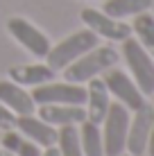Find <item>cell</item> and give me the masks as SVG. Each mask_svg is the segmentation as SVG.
I'll use <instances>...</instances> for the list:
<instances>
[{"label": "cell", "mask_w": 154, "mask_h": 156, "mask_svg": "<svg viewBox=\"0 0 154 156\" xmlns=\"http://www.w3.org/2000/svg\"><path fill=\"white\" fill-rule=\"evenodd\" d=\"M0 102L7 109H12L16 115H32L36 111V102L32 93H27L25 86L12 79H0Z\"/></svg>", "instance_id": "10"}, {"label": "cell", "mask_w": 154, "mask_h": 156, "mask_svg": "<svg viewBox=\"0 0 154 156\" xmlns=\"http://www.w3.org/2000/svg\"><path fill=\"white\" fill-rule=\"evenodd\" d=\"M41 156H59V149H57V145L55 147H45V152H41Z\"/></svg>", "instance_id": "22"}, {"label": "cell", "mask_w": 154, "mask_h": 156, "mask_svg": "<svg viewBox=\"0 0 154 156\" xmlns=\"http://www.w3.org/2000/svg\"><path fill=\"white\" fill-rule=\"evenodd\" d=\"M118 63V52L111 45H95L93 50H88L86 55H82L79 59L63 68V77L66 82L73 84H86L88 79L100 77L102 73H107L109 68H113Z\"/></svg>", "instance_id": "1"}, {"label": "cell", "mask_w": 154, "mask_h": 156, "mask_svg": "<svg viewBox=\"0 0 154 156\" xmlns=\"http://www.w3.org/2000/svg\"><path fill=\"white\" fill-rule=\"evenodd\" d=\"M111 104V95L107 90L102 77H93L86 82V120L95 122V125H102L104 115L109 111Z\"/></svg>", "instance_id": "11"}, {"label": "cell", "mask_w": 154, "mask_h": 156, "mask_svg": "<svg viewBox=\"0 0 154 156\" xmlns=\"http://www.w3.org/2000/svg\"><path fill=\"white\" fill-rule=\"evenodd\" d=\"M100 36L93 34L91 30H79V32H73L70 36H66L63 41H59L57 45L50 48V52L45 55L48 59V66L52 70H63L66 66H70L75 59H79L82 55H86L88 50H93L98 45Z\"/></svg>", "instance_id": "2"}, {"label": "cell", "mask_w": 154, "mask_h": 156, "mask_svg": "<svg viewBox=\"0 0 154 156\" xmlns=\"http://www.w3.org/2000/svg\"><path fill=\"white\" fill-rule=\"evenodd\" d=\"M118 156H129V154H118Z\"/></svg>", "instance_id": "24"}, {"label": "cell", "mask_w": 154, "mask_h": 156, "mask_svg": "<svg viewBox=\"0 0 154 156\" xmlns=\"http://www.w3.org/2000/svg\"><path fill=\"white\" fill-rule=\"evenodd\" d=\"M7 30H9V34H12L25 50H30L34 57H45L48 52H50V48H52L43 32L39 27H34L30 20L20 18V16H14V18L7 20Z\"/></svg>", "instance_id": "9"}, {"label": "cell", "mask_w": 154, "mask_h": 156, "mask_svg": "<svg viewBox=\"0 0 154 156\" xmlns=\"http://www.w3.org/2000/svg\"><path fill=\"white\" fill-rule=\"evenodd\" d=\"M0 156H14L12 152H7V149H0Z\"/></svg>", "instance_id": "23"}, {"label": "cell", "mask_w": 154, "mask_h": 156, "mask_svg": "<svg viewBox=\"0 0 154 156\" xmlns=\"http://www.w3.org/2000/svg\"><path fill=\"white\" fill-rule=\"evenodd\" d=\"M131 34H134L136 41L147 50V55L154 59V16L150 12H143L138 16H134Z\"/></svg>", "instance_id": "18"}, {"label": "cell", "mask_w": 154, "mask_h": 156, "mask_svg": "<svg viewBox=\"0 0 154 156\" xmlns=\"http://www.w3.org/2000/svg\"><path fill=\"white\" fill-rule=\"evenodd\" d=\"M79 125H66L57 129V149L59 156H84L79 143Z\"/></svg>", "instance_id": "19"}, {"label": "cell", "mask_w": 154, "mask_h": 156, "mask_svg": "<svg viewBox=\"0 0 154 156\" xmlns=\"http://www.w3.org/2000/svg\"><path fill=\"white\" fill-rule=\"evenodd\" d=\"M152 115H154V106L145 102V104H143L141 109H136L134 115L129 118L127 145H125V152L129 156H143L147 152V138H150Z\"/></svg>", "instance_id": "8"}, {"label": "cell", "mask_w": 154, "mask_h": 156, "mask_svg": "<svg viewBox=\"0 0 154 156\" xmlns=\"http://www.w3.org/2000/svg\"><path fill=\"white\" fill-rule=\"evenodd\" d=\"M39 118L52 127H66V125H82L86 120V109L75 104H41Z\"/></svg>", "instance_id": "13"}, {"label": "cell", "mask_w": 154, "mask_h": 156, "mask_svg": "<svg viewBox=\"0 0 154 156\" xmlns=\"http://www.w3.org/2000/svg\"><path fill=\"white\" fill-rule=\"evenodd\" d=\"M145 154L154 156V115H152V127H150V138H147V152Z\"/></svg>", "instance_id": "21"}, {"label": "cell", "mask_w": 154, "mask_h": 156, "mask_svg": "<svg viewBox=\"0 0 154 156\" xmlns=\"http://www.w3.org/2000/svg\"><path fill=\"white\" fill-rule=\"evenodd\" d=\"M127 129H129V109L120 102H111L109 111L102 120V143L104 156L125 154L127 145Z\"/></svg>", "instance_id": "4"}, {"label": "cell", "mask_w": 154, "mask_h": 156, "mask_svg": "<svg viewBox=\"0 0 154 156\" xmlns=\"http://www.w3.org/2000/svg\"><path fill=\"white\" fill-rule=\"evenodd\" d=\"M16 115L12 109H7V106L0 102V129L2 131H9V129H16Z\"/></svg>", "instance_id": "20"}, {"label": "cell", "mask_w": 154, "mask_h": 156, "mask_svg": "<svg viewBox=\"0 0 154 156\" xmlns=\"http://www.w3.org/2000/svg\"><path fill=\"white\" fill-rule=\"evenodd\" d=\"M2 149L12 152L14 156H41V147L25 138L18 129H9L2 133Z\"/></svg>", "instance_id": "17"}, {"label": "cell", "mask_w": 154, "mask_h": 156, "mask_svg": "<svg viewBox=\"0 0 154 156\" xmlns=\"http://www.w3.org/2000/svg\"><path fill=\"white\" fill-rule=\"evenodd\" d=\"M79 18H82L84 25H86L93 34H98L100 39L123 43L125 39L131 36V25H127L118 18H111V16H107L104 12H100V9H82Z\"/></svg>", "instance_id": "7"}, {"label": "cell", "mask_w": 154, "mask_h": 156, "mask_svg": "<svg viewBox=\"0 0 154 156\" xmlns=\"http://www.w3.org/2000/svg\"><path fill=\"white\" fill-rule=\"evenodd\" d=\"M104 75V84H107L109 95H113L116 102H120L123 106L129 109V113H134L136 109H141L145 104V95L141 93V88L136 86V82L129 77L127 73L118 70V68H109Z\"/></svg>", "instance_id": "6"}, {"label": "cell", "mask_w": 154, "mask_h": 156, "mask_svg": "<svg viewBox=\"0 0 154 156\" xmlns=\"http://www.w3.org/2000/svg\"><path fill=\"white\" fill-rule=\"evenodd\" d=\"M16 129L23 133L25 138H30L32 143H36L39 147H55L57 145V129L48 125L45 120L32 115H18L16 118Z\"/></svg>", "instance_id": "12"}, {"label": "cell", "mask_w": 154, "mask_h": 156, "mask_svg": "<svg viewBox=\"0 0 154 156\" xmlns=\"http://www.w3.org/2000/svg\"><path fill=\"white\" fill-rule=\"evenodd\" d=\"M154 0H104L102 5V12L111 16V18H134V16H138L143 12H150Z\"/></svg>", "instance_id": "15"}, {"label": "cell", "mask_w": 154, "mask_h": 156, "mask_svg": "<svg viewBox=\"0 0 154 156\" xmlns=\"http://www.w3.org/2000/svg\"><path fill=\"white\" fill-rule=\"evenodd\" d=\"M36 106L41 104H75V106H84L86 104V88L84 84H73V82H45L41 86H34L32 90Z\"/></svg>", "instance_id": "5"}, {"label": "cell", "mask_w": 154, "mask_h": 156, "mask_svg": "<svg viewBox=\"0 0 154 156\" xmlns=\"http://www.w3.org/2000/svg\"><path fill=\"white\" fill-rule=\"evenodd\" d=\"M79 129V143H82L84 156H104V143H102V129L91 120H84Z\"/></svg>", "instance_id": "16"}, {"label": "cell", "mask_w": 154, "mask_h": 156, "mask_svg": "<svg viewBox=\"0 0 154 156\" xmlns=\"http://www.w3.org/2000/svg\"><path fill=\"white\" fill-rule=\"evenodd\" d=\"M123 57L131 73V79L141 88L143 95L154 93V59L147 55V50L141 45L134 36L123 41Z\"/></svg>", "instance_id": "3"}, {"label": "cell", "mask_w": 154, "mask_h": 156, "mask_svg": "<svg viewBox=\"0 0 154 156\" xmlns=\"http://www.w3.org/2000/svg\"><path fill=\"white\" fill-rule=\"evenodd\" d=\"M9 77H12V82L20 84V86H41L45 82H52V77H55V70H52L50 66H43V63H25V66H14L9 68Z\"/></svg>", "instance_id": "14"}]
</instances>
